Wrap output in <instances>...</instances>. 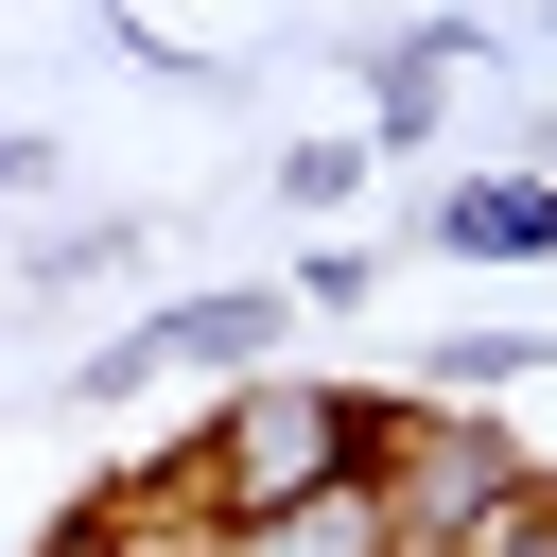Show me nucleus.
I'll return each mask as SVG.
<instances>
[{
	"label": "nucleus",
	"mask_w": 557,
	"mask_h": 557,
	"mask_svg": "<svg viewBox=\"0 0 557 557\" xmlns=\"http://www.w3.org/2000/svg\"><path fill=\"white\" fill-rule=\"evenodd\" d=\"M383 418L400 400H366V383H226L209 400V435H191V505H209V540H244V522H296V505H348L366 470H383Z\"/></svg>",
	"instance_id": "nucleus-1"
},
{
	"label": "nucleus",
	"mask_w": 557,
	"mask_h": 557,
	"mask_svg": "<svg viewBox=\"0 0 557 557\" xmlns=\"http://www.w3.org/2000/svg\"><path fill=\"white\" fill-rule=\"evenodd\" d=\"M505 487H522V435H505V418H470V400H400V418H383L366 505H383V540H400V557H453Z\"/></svg>",
	"instance_id": "nucleus-2"
},
{
	"label": "nucleus",
	"mask_w": 557,
	"mask_h": 557,
	"mask_svg": "<svg viewBox=\"0 0 557 557\" xmlns=\"http://www.w3.org/2000/svg\"><path fill=\"white\" fill-rule=\"evenodd\" d=\"M261 348H278V296H261V278H226V296H174L157 331L87 348V383H70V400H139L157 366H226V383H261Z\"/></svg>",
	"instance_id": "nucleus-3"
},
{
	"label": "nucleus",
	"mask_w": 557,
	"mask_h": 557,
	"mask_svg": "<svg viewBox=\"0 0 557 557\" xmlns=\"http://www.w3.org/2000/svg\"><path fill=\"white\" fill-rule=\"evenodd\" d=\"M435 244H453V261H540V244H557V174H470V191H435Z\"/></svg>",
	"instance_id": "nucleus-4"
},
{
	"label": "nucleus",
	"mask_w": 557,
	"mask_h": 557,
	"mask_svg": "<svg viewBox=\"0 0 557 557\" xmlns=\"http://www.w3.org/2000/svg\"><path fill=\"white\" fill-rule=\"evenodd\" d=\"M453 52H470V35H453V17H435V35H400V52H383V122H366V139H383V157H418V139H435V70H453Z\"/></svg>",
	"instance_id": "nucleus-5"
},
{
	"label": "nucleus",
	"mask_w": 557,
	"mask_h": 557,
	"mask_svg": "<svg viewBox=\"0 0 557 557\" xmlns=\"http://www.w3.org/2000/svg\"><path fill=\"white\" fill-rule=\"evenodd\" d=\"M540 366H557V331H435V348H418L435 400H470V383H540Z\"/></svg>",
	"instance_id": "nucleus-6"
},
{
	"label": "nucleus",
	"mask_w": 557,
	"mask_h": 557,
	"mask_svg": "<svg viewBox=\"0 0 557 557\" xmlns=\"http://www.w3.org/2000/svg\"><path fill=\"white\" fill-rule=\"evenodd\" d=\"M453 557H557V487H540V470H522V487H505V505H487V522H470V540H453Z\"/></svg>",
	"instance_id": "nucleus-7"
},
{
	"label": "nucleus",
	"mask_w": 557,
	"mask_h": 557,
	"mask_svg": "<svg viewBox=\"0 0 557 557\" xmlns=\"http://www.w3.org/2000/svg\"><path fill=\"white\" fill-rule=\"evenodd\" d=\"M348 174H366V139H296V157H278V191H296V209H348Z\"/></svg>",
	"instance_id": "nucleus-8"
},
{
	"label": "nucleus",
	"mask_w": 557,
	"mask_h": 557,
	"mask_svg": "<svg viewBox=\"0 0 557 557\" xmlns=\"http://www.w3.org/2000/svg\"><path fill=\"white\" fill-rule=\"evenodd\" d=\"M366 278H383L366 244H313V261H296V296H313V313H366Z\"/></svg>",
	"instance_id": "nucleus-9"
},
{
	"label": "nucleus",
	"mask_w": 557,
	"mask_h": 557,
	"mask_svg": "<svg viewBox=\"0 0 557 557\" xmlns=\"http://www.w3.org/2000/svg\"><path fill=\"white\" fill-rule=\"evenodd\" d=\"M35 174H52V157H35V139H0V191H35Z\"/></svg>",
	"instance_id": "nucleus-10"
}]
</instances>
